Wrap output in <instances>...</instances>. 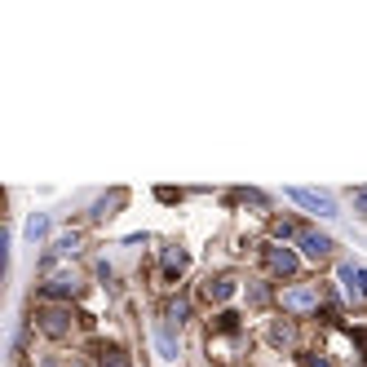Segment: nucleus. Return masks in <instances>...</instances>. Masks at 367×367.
I'll return each instance as SVG.
<instances>
[{"mask_svg": "<svg viewBox=\"0 0 367 367\" xmlns=\"http://www.w3.org/2000/svg\"><path fill=\"white\" fill-rule=\"evenodd\" d=\"M288 199H292V204H301V208H310V212H319V217H341V212H337V199L323 195V191L292 186V191H288Z\"/></svg>", "mask_w": 367, "mask_h": 367, "instance_id": "1", "label": "nucleus"}, {"mask_svg": "<svg viewBox=\"0 0 367 367\" xmlns=\"http://www.w3.org/2000/svg\"><path fill=\"white\" fill-rule=\"evenodd\" d=\"M337 279H341V288H345V296L349 301H367V270L363 265H337Z\"/></svg>", "mask_w": 367, "mask_h": 367, "instance_id": "2", "label": "nucleus"}, {"mask_svg": "<svg viewBox=\"0 0 367 367\" xmlns=\"http://www.w3.org/2000/svg\"><path fill=\"white\" fill-rule=\"evenodd\" d=\"M283 310H288V314L319 310V288H288V292H283Z\"/></svg>", "mask_w": 367, "mask_h": 367, "instance_id": "3", "label": "nucleus"}, {"mask_svg": "<svg viewBox=\"0 0 367 367\" xmlns=\"http://www.w3.org/2000/svg\"><path fill=\"white\" fill-rule=\"evenodd\" d=\"M151 341H155V354H160L164 363H177V359H181V345H177V337H173V323H160V327L151 332Z\"/></svg>", "mask_w": 367, "mask_h": 367, "instance_id": "4", "label": "nucleus"}, {"mask_svg": "<svg viewBox=\"0 0 367 367\" xmlns=\"http://www.w3.org/2000/svg\"><path fill=\"white\" fill-rule=\"evenodd\" d=\"M296 243H301V253H306L310 261H319V257H327V253H332V239H327V235H319V230H301V235H296Z\"/></svg>", "mask_w": 367, "mask_h": 367, "instance_id": "5", "label": "nucleus"}, {"mask_svg": "<svg viewBox=\"0 0 367 367\" xmlns=\"http://www.w3.org/2000/svg\"><path fill=\"white\" fill-rule=\"evenodd\" d=\"M265 261H270L275 275H296V265H301V257L292 248H265Z\"/></svg>", "mask_w": 367, "mask_h": 367, "instance_id": "6", "label": "nucleus"}, {"mask_svg": "<svg viewBox=\"0 0 367 367\" xmlns=\"http://www.w3.org/2000/svg\"><path fill=\"white\" fill-rule=\"evenodd\" d=\"M80 288H85V283H80L76 275H58V279L44 283V296H76Z\"/></svg>", "mask_w": 367, "mask_h": 367, "instance_id": "7", "label": "nucleus"}, {"mask_svg": "<svg viewBox=\"0 0 367 367\" xmlns=\"http://www.w3.org/2000/svg\"><path fill=\"white\" fill-rule=\"evenodd\" d=\"M40 327L49 332V337H62V332L71 327V314H66V310H44L40 314Z\"/></svg>", "mask_w": 367, "mask_h": 367, "instance_id": "8", "label": "nucleus"}, {"mask_svg": "<svg viewBox=\"0 0 367 367\" xmlns=\"http://www.w3.org/2000/svg\"><path fill=\"white\" fill-rule=\"evenodd\" d=\"M44 235H49V217H44V212H31V217H27V239L40 243Z\"/></svg>", "mask_w": 367, "mask_h": 367, "instance_id": "9", "label": "nucleus"}, {"mask_svg": "<svg viewBox=\"0 0 367 367\" xmlns=\"http://www.w3.org/2000/svg\"><path fill=\"white\" fill-rule=\"evenodd\" d=\"M191 265V257L181 253V248H169V253H164V275H181Z\"/></svg>", "mask_w": 367, "mask_h": 367, "instance_id": "10", "label": "nucleus"}, {"mask_svg": "<svg viewBox=\"0 0 367 367\" xmlns=\"http://www.w3.org/2000/svg\"><path fill=\"white\" fill-rule=\"evenodd\" d=\"M235 296V279H212L208 283V301H230Z\"/></svg>", "mask_w": 367, "mask_h": 367, "instance_id": "11", "label": "nucleus"}, {"mask_svg": "<svg viewBox=\"0 0 367 367\" xmlns=\"http://www.w3.org/2000/svg\"><path fill=\"white\" fill-rule=\"evenodd\" d=\"M76 253H80V235H62L54 243V257H76Z\"/></svg>", "mask_w": 367, "mask_h": 367, "instance_id": "12", "label": "nucleus"}, {"mask_svg": "<svg viewBox=\"0 0 367 367\" xmlns=\"http://www.w3.org/2000/svg\"><path fill=\"white\" fill-rule=\"evenodd\" d=\"M186 310H191V306H186V301H173V306H169V323H173V327H177V323H181V319H186Z\"/></svg>", "mask_w": 367, "mask_h": 367, "instance_id": "13", "label": "nucleus"}, {"mask_svg": "<svg viewBox=\"0 0 367 367\" xmlns=\"http://www.w3.org/2000/svg\"><path fill=\"white\" fill-rule=\"evenodd\" d=\"M102 367H128V359H124V349H107V359H102Z\"/></svg>", "mask_w": 367, "mask_h": 367, "instance_id": "14", "label": "nucleus"}, {"mask_svg": "<svg viewBox=\"0 0 367 367\" xmlns=\"http://www.w3.org/2000/svg\"><path fill=\"white\" fill-rule=\"evenodd\" d=\"M354 208L367 217V186H363V191H354Z\"/></svg>", "mask_w": 367, "mask_h": 367, "instance_id": "15", "label": "nucleus"}, {"mask_svg": "<svg viewBox=\"0 0 367 367\" xmlns=\"http://www.w3.org/2000/svg\"><path fill=\"white\" fill-rule=\"evenodd\" d=\"M306 367H327V363H323V359H314V354H310V359H306Z\"/></svg>", "mask_w": 367, "mask_h": 367, "instance_id": "16", "label": "nucleus"}, {"mask_svg": "<svg viewBox=\"0 0 367 367\" xmlns=\"http://www.w3.org/2000/svg\"><path fill=\"white\" fill-rule=\"evenodd\" d=\"M71 367H85V363H71Z\"/></svg>", "mask_w": 367, "mask_h": 367, "instance_id": "17", "label": "nucleus"}]
</instances>
